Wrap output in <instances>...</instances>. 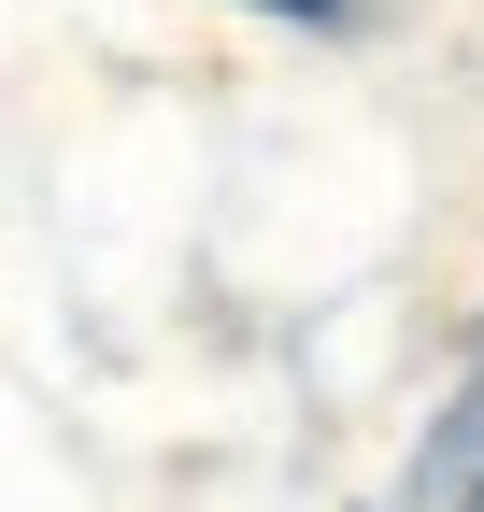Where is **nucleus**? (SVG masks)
<instances>
[{
    "label": "nucleus",
    "mask_w": 484,
    "mask_h": 512,
    "mask_svg": "<svg viewBox=\"0 0 484 512\" xmlns=\"http://www.w3.org/2000/svg\"><path fill=\"white\" fill-rule=\"evenodd\" d=\"M257 15H314V29H328V15H342V0H257Z\"/></svg>",
    "instance_id": "f257e3e1"
}]
</instances>
